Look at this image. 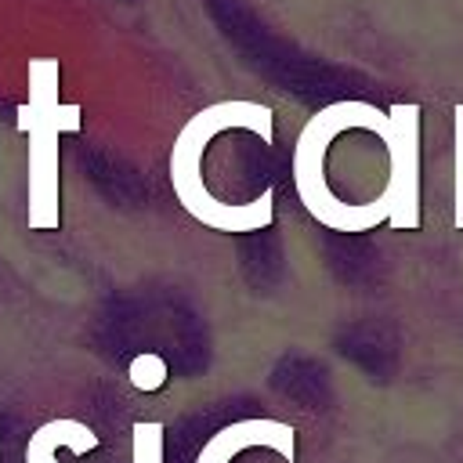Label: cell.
<instances>
[{
  "label": "cell",
  "instance_id": "1",
  "mask_svg": "<svg viewBox=\"0 0 463 463\" xmlns=\"http://www.w3.org/2000/svg\"><path fill=\"white\" fill-rule=\"evenodd\" d=\"M232 127H246L260 137V145L275 141V112L260 101H217L199 109L174 137L170 148V184L177 203L206 228L242 235V232H260L275 221V192L264 188L253 203H221L217 195L206 192L203 184V152L206 145Z\"/></svg>",
  "mask_w": 463,
  "mask_h": 463
},
{
  "label": "cell",
  "instance_id": "2",
  "mask_svg": "<svg viewBox=\"0 0 463 463\" xmlns=\"http://www.w3.org/2000/svg\"><path fill=\"white\" fill-rule=\"evenodd\" d=\"M347 127H369L373 134H380V141L391 137V123H387L383 109H376L369 101L326 105L297 134V145H293V184H297V195H300L304 210L318 224H326L329 232L354 235V232H373L376 224H383L387 213H391V199H387V192H380L369 203H336V192L326 184L322 170H326V148Z\"/></svg>",
  "mask_w": 463,
  "mask_h": 463
},
{
  "label": "cell",
  "instance_id": "3",
  "mask_svg": "<svg viewBox=\"0 0 463 463\" xmlns=\"http://www.w3.org/2000/svg\"><path fill=\"white\" fill-rule=\"evenodd\" d=\"M58 58H29V101L14 105V127L29 137V228L54 232L58 213V134L80 130L83 109L58 101Z\"/></svg>",
  "mask_w": 463,
  "mask_h": 463
},
{
  "label": "cell",
  "instance_id": "4",
  "mask_svg": "<svg viewBox=\"0 0 463 463\" xmlns=\"http://www.w3.org/2000/svg\"><path fill=\"white\" fill-rule=\"evenodd\" d=\"M387 123L391 137L383 145L391 159V177L383 192L391 199V213L383 224H391V232H412L420 228V109L409 101L391 105Z\"/></svg>",
  "mask_w": 463,
  "mask_h": 463
},
{
  "label": "cell",
  "instance_id": "5",
  "mask_svg": "<svg viewBox=\"0 0 463 463\" xmlns=\"http://www.w3.org/2000/svg\"><path fill=\"white\" fill-rule=\"evenodd\" d=\"M253 445L279 449L286 459H293V427L279 423V420H239V423H228L224 430H217L203 445L195 463H232L242 449H253Z\"/></svg>",
  "mask_w": 463,
  "mask_h": 463
},
{
  "label": "cell",
  "instance_id": "6",
  "mask_svg": "<svg viewBox=\"0 0 463 463\" xmlns=\"http://www.w3.org/2000/svg\"><path fill=\"white\" fill-rule=\"evenodd\" d=\"M58 449H72V452H90L98 449V434L80 423V420H51L43 423L25 449V463H58L54 452Z\"/></svg>",
  "mask_w": 463,
  "mask_h": 463
},
{
  "label": "cell",
  "instance_id": "7",
  "mask_svg": "<svg viewBox=\"0 0 463 463\" xmlns=\"http://www.w3.org/2000/svg\"><path fill=\"white\" fill-rule=\"evenodd\" d=\"M130 459L134 463H163V427L159 423H134L130 430Z\"/></svg>",
  "mask_w": 463,
  "mask_h": 463
},
{
  "label": "cell",
  "instance_id": "8",
  "mask_svg": "<svg viewBox=\"0 0 463 463\" xmlns=\"http://www.w3.org/2000/svg\"><path fill=\"white\" fill-rule=\"evenodd\" d=\"M452 188H456V217H452V224L463 232V105L452 109Z\"/></svg>",
  "mask_w": 463,
  "mask_h": 463
},
{
  "label": "cell",
  "instance_id": "9",
  "mask_svg": "<svg viewBox=\"0 0 463 463\" xmlns=\"http://www.w3.org/2000/svg\"><path fill=\"white\" fill-rule=\"evenodd\" d=\"M127 376H130V383H134L137 391H156V387L166 383V362H163L159 354L145 351V354H137V358L130 362Z\"/></svg>",
  "mask_w": 463,
  "mask_h": 463
}]
</instances>
